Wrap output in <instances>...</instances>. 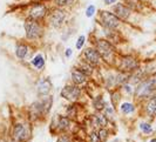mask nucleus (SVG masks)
Wrapping results in <instances>:
<instances>
[{
    "label": "nucleus",
    "mask_w": 156,
    "mask_h": 142,
    "mask_svg": "<svg viewBox=\"0 0 156 142\" xmlns=\"http://www.w3.org/2000/svg\"><path fill=\"white\" fill-rule=\"evenodd\" d=\"M31 128L26 125L18 124L13 128V140L15 142H26L31 137Z\"/></svg>",
    "instance_id": "4"
},
{
    "label": "nucleus",
    "mask_w": 156,
    "mask_h": 142,
    "mask_svg": "<svg viewBox=\"0 0 156 142\" xmlns=\"http://www.w3.org/2000/svg\"><path fill=\"white\" fill-rule=\"evenodd\" d=\"M41 102H42L44 112H45V115H46V114H48V113H50V110H51V108H52L53 99H52V96H47V95H46V96L41 100Z\"/></svg>",
    "instance_id": "18"
},
{
    "label": "nucleus",
    "mask_w": 156,
    "mask_h": 142,
    "mask_svg": "<svg viewBox=\"0 0 156 142\" xmlns=\"http://www.w3.org/2000/svg\"><path fill=\"white\" fill-rule=\"evenodd\" d=\"M52 89V82L48 79H41L39 80L36 83V92L39 95H48V93Z\"/></svg>",
    "instance_id": "12"
},
{
    "label": "nucleus",
    "mask_w": 156,
    "mask_h": 142,
    "mask_svg": "<svg viewBox=\"0 0 156 142\" xmlns=\"http://www.w3.org/2000/svg\"><path fill=\"white\" fill-rule=\"evenodd\" d=\"M81 95V89L76 85H66L61 90V96L68 101H76Z\"/></svg>",
    "instance_id": "6"
},
{
    "label": "nucleus",
    "mask_w": 156,
    "mask_h": 142,
    "mask_svg": "<svg viewBox=\"0 0 156 142\" xmlns=\"http://www.w3.org/2000/svg\"><path fill=\"white\" fill-rule=\"evenodd\" d=\"M71 77H72V81L74 82V85H76V86L86 82V75L79 69H74L71 74Z\"/></svg>",
    "instance_id": "14"
},
{
    "label": "nucleus",
    "mask_w": 156,
    "mask_h": 142,
    "mask_svg": "<svg viewBox=\"0 0 156 142\" xmlns=\"http://www.w3.org/2000/svg\"><path fill=\"white\" fill-rule=\"evenodd\" d=\"M140 128L141 130L143 131L144 134H150L151 131H153V128L149 124H145V122H142V124H140Z\"/></svg>",
    "instance_id": "26"
},
{
    "label": "nucleus",
    "mask_w": 156,
    "mask_h": 142,
    "mask_svg": "<svg viewBox=\"0 0 156 142\" xmlns=\"http://www.w3.org/2000/svg\"><path fill=\"white\" fill-rule=\"evenodd\" d=\"M127 7H129L130 9H134V11H140L141 8V3L140 0H126Z\"/></svg>",
    "instance_id": "21"
},
{
    "label": "nucleus",
    "mask_w": 156,
    "mask_h": 142,
    "mask_svg": "<svg viewBox=\"0 0 156 142\" xmlns=\"http://www.w3.org/2000/svg\"><path fill=\"white\" fill-rule=\"evenodd\" d=\"M116 1V0H104V4L106 5H112V4H114Z\"/></svg>",
    "instance_id": "33"
},
{
    "label": "nucleus",
    "mask_w": 156,
    "mask_h": 142,
    "mask_svg": "<svg viewBox=\"0 0 156 142\" xmlns=\"http://www.w3.org/2000/svg\"><path fill=\"white\" fill-rule=\"evenodd\" d=\"M100 22L107 30H115V28H118L120 25V19L110 12L101 11L100 12Z\"/></svg>",
    "instance_id": "3"
},
{
    "label": "nucleus",
    "mask_w": 156,
    "mask_h": 142,
    "mask_svg": "<svg viewBox=\"0 0 156 142\" xmlns=\"http://www.w3.org/2000/svg\"><path fill=\"white\" fill-rule=\"evenodd\" d=\"M94 12H95V7L94 6H89L88 8H87V11H86V14H87V17H93V14H94Z\"/></svg>",
    "instance_id": "31"
},
{
    "label": "nucleus",
    "mask_w": 156,
    "mask_h": 142,
    "mask_svg": "<svg viewBox=\"0 0 156 142\" xmlns=\"http://www.w3.org/2000/svg\"><path fill=\"white\" fill-rule=\"evenodd\" d=\"M85 58H86L87 62H89L94 67L101 63V55L94 48H87L85 52Z\"/></svg>",
    "instance_id": "10"
},
{
    "label": "nucleus",
    "mask_w": 156,
    "mask_h": 142,
    "mask_svg": "<svg viewBox=\"0 0 156 142\" xmlns=\"http://www.w3.org/2000/svg\"><path fill=\"white\" fill-rule=\"evenodd\" d=\"M93 105H94V107H95L96 110H102V109H104V101H103V99H102L101 96L94 99Z\"/></svg>",
    "instance_id": "25"
},
{
    "label": "nucleus",
    "mask_w": 156,
    "mask_h": 142,
    "mask_svg": "<svg viewBox=\"0 0 156 142\" xmlns=\"http://www.w3.org/2000/svg\"><path fill=\"white\" fill-rule=\"evenodd\" d=\"M97 136H99V140L100 142H103L107 140V136H108V131H107L104 128H101L99 130V133H97Z\"/></svg>",
    "instance_id": "27"
},
{
    "label": "nucleus",
    "mask_w": 156,
    "mask_h": 142,
    "mask_svg": "<svg viewBox=\"0 0 156 142\" xmlns=\"http://www.w3.org/2000/svg\"><path fill=\"white\" fill-rule=\"evenodd\" d=\"M25 31L28 39H38L42 35V27L36 20H32V19L25 21Z\"/></svg>",
    "instance_id": "2"
},
{
    "label": "nucleus",
    "mask_w": 156,
    "mask_h": 142,
    "mask_svg": "<svg viewBox=\"0 0 156 142\" xmlns=\"http://www.w3.org/2000/svg\"><path fill=\"white\" fill-rule=\"evenodd\" d=\"M95 119H96V124L99 125L101 128H104V127L107 126V124H108L106 115H103V114H97Z\"/></svg>",
    "instance_id": "24"
},
{
    "label": "nucleus",
    "mask_w": 156,
    "mask_h": 142,
    "mask_svg": "<svg viewBox=\"0 0 156 142\" xmlns=\"http://www.w3.org/2000/svg\"><path fill=\"white\" fill-rule=\"evenodd\" d=\"M46 12H47V8L41 5V4H35L32 6V8L30 9L28 12V18L32 19V20H40L42 19L45 15H46Z\"/></svg>",
    "instance_id": "8"
},
{
    "label": "nucleus",
    "mask_w": 156,
    "mask_h": 142,
    "mask_svg": "<svg viewBox=\"0 0 156 142\" xmlns=\"http://www.w3.org/2000/svg\"><path fill=\"white\" fill-rule=\"evenodd\" d=\"M124 88H126V90L128 92V93H132V87H129V85H124Z\"/></svg>",
    "instance_id": "34"
},
{
    "label": "nucleus",
    "mask_w": 156,
    "mask_h": 142,
    "mask_svg": "<svg viewBox=\"0 0 156 142\" xmlns=\"http://www.w3.org/2000/svg\"><path fill=\"white\" fill-rule=\"evenodd\" d=\"M130 79L129 74L128 73H124L122 72L121 74H119L118 77H116V82H118L119 85H126L127 82H128V80Z\"/></svg>",
    "instance_id": "22"
},
{
    "label": "nucleus",
    "mask_w": 156,
    "mask_h": 142,
    "mask_svg": "<svg viewBox=\"0 0 156 142\" xmlns=\"http://www.w3.org/2000/svg\"><path fill=\"white\" fill-rule=\"evenodd\" d=\"M147 113L149 115H156V96H153L147 105Z\"/></svg>",
    "instance_id": "19"
},
{
    "label": "nucleus",
    "mask_w": 156,
    "mask_h": 142,
    "mask_svg": "<svg viewBox=\"0 0 156 142\" xmlns=\"http://www.w3.org/2000/svg\"><path fill=\"white\" fill-rule=\"evenodd\" d=\"M85 35H80L79 36V39H77V42H76V48L77 50H81L82 48V46H83V44H85Z\"/></svg>",
    "instance_id": "29"
},
{
    "label": "nucleus",
    "mask_w": 156,
    "mask_h": 142,
    "mask_svg": "<svg viewBox=\"0 0 156 142\" xmlns=\"http://www.w3.org/2000/svg\"><path fill=\"white\" fill-rule=\"evenodd\" d=\"M113 11H114V14L118 17L119 19H121V20H124V19H127V18L130 15V8L127 7V6L123 5V4L115 5V6L113 7Z\"/></svg>",
    "instance_id": "13"
},
{
    "label": "nucleus",
    "mask_w": 156,
    "mask_h": 142,
    "mask_svg": "<svg viewBox=\"0 0 156 142\" xmlns=\"http://www.w3.org/2000/svg\"><path fill=\"white\" fill-rule=\"evenodd\" d=\"M32 63H33V66H34L35 68L41 69L44 66H45V60H44V58H42V55H41V54H38L35 58L33 59Z\"/></svg>",
    "instance_id": "20"
},
{
    "label": "nucleus",
    "mask_w": 156,
    "mask_h": 142,
    "mask_svg": "<svg viewBox=\"0 0 156 142\" xmlns=\"http://www.w3.org/2000/svg\"><path fill=\"white\" fill-rule=\"evenodd\" d=\"M65 19H66V15H65V13L61 11V9H55V11H53V13L50 17V22H51V25L53 27L59 28V27L62 26Z\"/></svg>",
    "instance_id": "11"
},
{
    "label": "nucleus",
    "mask_w": 156,
    "mask_h": 142,
    "mask_svg": "<svg viewBox=\"0 0 156 142\" xmlns=\"http://www.w3.org/2000/svg\"><path fill=\"white\" fill-rule=\"evenodd\" d=\"M73 142H76V141H73Z\"/></svg>",
    "instance_id": "37"
},
{
    "label": "nucleus",
    "mask_w": 156,
    "mask_h": 142,
    "mask_svg": "<svg viewBox=\"0 0 156 142\" xmlns=\"http://www.w3.org/2000/svg\"><path fill=\"white\" fill-rule=\"evenodd\" d=\"M71 54H72V50L68 48V50L66 51V55H67V56H71Z\"/></svg>",
    "instance_id": "35"
},
{
    "label": "nucleus",
    "mask_w": 156,
    "mask_h": 142,
    "mask_svg": "<svg viewBox=\"0 0 156 142\" xmlns=\"http://www.w3.org/2000/svg\"><path fill=\"white\" fill-rule=\"evenodd\" d=\"M15 54L19 59H26L28 56V48L26 45H18L17 50H15Z\"/></svg>",
    "instance_id": "15"
},
{
    "label": "nucleus",
    "mask_w": 156,
    "mask_h": 142,
    "mask_svg": "<svg viewBox=\"0 0 156 142\" xmlns=\"http://www.w3.org/2000/svg\"><path fill=\"white\" fill-rule=\"evenodd\" d=\"M58 129L61 130V131H65L67 130L68 128H69V119H68V116H60L59 119H58Z\"/></svg>",
    "instance_id": "16"
},
{
    "label": "nucleus",
    "mask_w": 156,
    "mask_h": 142,
    "mask_svg": "<svg viewBox=\"0 0 156 142\" xmlns=\"http://www.w3.org/2000/svg\"><path fill=\"white\" fill-rule=\"evenodd\" d=\"M56 142H71V140H69V137H68L67 135H62V136H60L59 139L56 140Z\"/></svg>",
    "instance_id": "32"
},
{
    "label": "nucleus",
    "mask_w": 156,
    "mask_h": 142,
    "mask_svg": "<svg viewBox=\"0 0 156 142\" xmlns=\"http://www.w3.org/2000/svg\"><path fill=\"white\" fill-rule=\"evenodd\" d=\"M136 68H139V62L134 60L130 56H123L120 61V69L124 73H130L135 71Z\"/></svg>",
    "instance_id": "7"
},
{
    "label": "nucleus",
    "mask_w": 156,
    "mask_h": 142,
    "mask_svg": "<svg viewBox=\"0 0 156 142\" xmlns=\"http://www.w3.org/2000/svg\"><path fill=\"white\" fill-rule=\"evenodd\" d=\"M96 51L99 52L101 55V58H103L106 61H112L113 59V54H114V48L110 45L109 41L107 40H99L96 42Z\"/></svg>",
    "instance_id": "5"
},
{
    "label": "nucleus",
    "mask_w": 156,
    "mask_h": 142,
    "mask_svg": "<svg viewBox=\"0 0 156 142\" xmlns=\"http://www.w3.org/2000/svg\"><path fill=\"white\" fill-rule=\"evenodd\" d=\"M156 90V79H149L142 81L135 90V95L137 99H148Z\"/></svg>",
    "instance_id": "1"
},
{
    "label": "nucleus",
    "mask_w": 156,
    "mask_h": 142,
    "mask_svg": "<svg viewBox=\"0 0 156 142\" xmlns=\"http://www.w3.org/2000/svg\"><path fill=\"white\" fill-rule=\"evenodd\" d=\"M75 107H68V109H67V115H68V118H71V119H73L74 116H75V109H74Z\"/></svg>",
    "instance_id": "30"
},
{
    "label": "nucleus",
    "mask_w": 156,
    "mask_h": 142,
    "mask_svg": "<svg viewBox=\"0 0 156 142\" xmlns=\"http://www.w3.org/2000/svg\"><path fill=\"white\" fill-rule=\"evenodd\" d=\"M121 112L123 114H130L134 112V106L129 102H123L121 105Z\"/></svg>",
    "instance_id": "23"
},
{
    "label": "nucleus",
    "mask_w": 156,
    "mask_h": 142,
    "mask_svg": "<svg viewBox=\"0 0 156 142\" xmlns=\"http://www.w3.org/2000/svg\"><path fill=\"white\" fill-rule=\"evenodd\" d=\"M93 68H94V66H92L89 62H81L80 63V69L79 71H81L86 77H89V75H92L93 74Z\"/></svg>",
    "instance_id": "17"
},
{
    "label": "nucleus",
    "mask_w": 156,
    "mask_h": 142,
    "mask_svg": "<svg viewBox=\"0 0 156 142\" xmlns=\"http://www.w3.org/2000/svg\"><path fill=\"white\" fill-rule=\"evenodd\" d=\"M28 114H30V119L32 121H34V120H36L39 118H41L42 115H45L41 100L32 103V105L30 106V109H28Z\"/></svg>",
    "instance_id": "9"
},
{
    "label": "nucleus",
    "mask_w": 156,
    "mask_h": 142,
    "mask_svg": "<svg viewBox=\"0 0 156 142\" xmlns=\"http://www.w3.org/2000/svg\"><path fill=\"white\" fill-rule=\"evenodd\" d=\"M55 4L59 7H63V6H69L74 3V0H54Z\"/></svg>",
    "instance_id": "28"
},
{
    "label": "nucleus",
    "mask_w": 156,
    "mask_h": 142,
    "mask_svg": "<svg viewBox=\"0 0 156 142\" xmlns=\"http://www.w3.org/2000/svg\"><path fill=\"white\" fill-rule=\"evenodd\" d=\"M149 142H156V139H151Z\"/></svg>",
    "instance_id": "36"
}]
</instances>
